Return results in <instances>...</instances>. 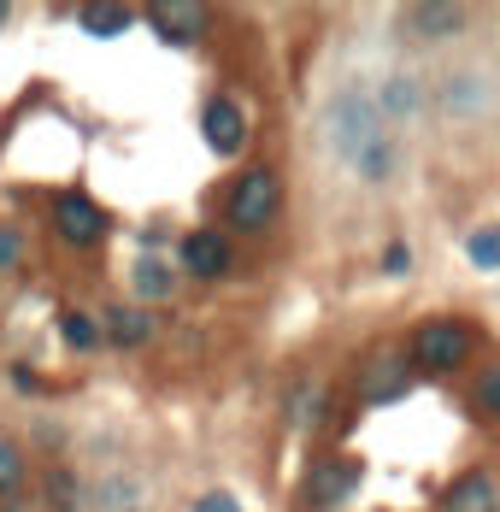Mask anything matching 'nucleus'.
<instances>
[{
  "label": "nucleus",
  "instance_id": "f257e3e1",
  "mask_svg": "<svg viewBox=\"0 0 500 512\" xmlns=\"http://www.w3.org/2000/svg\"><path fill=\"white\" fill-rule=\"evenodd\" d=\"M383 136H389V124H383V112H377V101L365 89H342L336 101L324 106V148L342 165H359V154L371 142H383Z\"/></svg>",
  "mask_w": 500,
  "mask_h": 512
},
{
  "label": "nucleus",
  "instance_id": "f03ea898",
  "mask_svg": "<svg viewBox=\"0 0 500 512\" xmlns=\"http://www.w3.org/2000/svg\"><path fill=\"white\" fill-rule=\"evenodd\" d=\"M471 348H477L471 324L442 312V318H424V324L412 330V342H406V365H412L418 377H453V371L471 365Z\"/></svg>",
  "mask_w": 500,
  "mask_h": 512
},
{
  "label": "nucleus",
  "instance_id": "7ed1b4c3",
  "mask_svg": "<svg viewBox=\"0 0 500 512\" xmlns=\"http://www.w3.org/2000/svg\"><path fill=\"white\" fill-rule=\"evenodd\" d=\"M277 206H283V183H277V171L271 165H248L236 183H230V195H224V224H236V230H271L277 224Z\"/></svg>",
  "mask_w": 500,
  "mask_h": 512
},
{
  "label": "nucleus",
  "instance_id": "20e7f679",
  "mask_svg": "<svg viewBox=\"0 0 500 512\" xmlns=\"http://www.w3.org/2000/svg\"><path fill=\"white\" fill-rule=\"evenodd\" d=\"M48 224H53V236L65 242V248H100L106 242V230H112V218H106V206L89 201V195H53L48 206Z\"/></svg>",
  "mask_w": 500,
  "mask_h": 512
},
{
  "label": "nucleus",
  "instance_id": "39448f33",
  "mask_svg": "<svg viewBox=\"0 0 500 512\" xmlns=\"http://www.w3.org/2000/svg\"><path fill=\"white\" fill-rule=\"evenodd\" d=\"M412 383H418V371H412L406 354H395V348L371 354L365 365H359V377H353V389H359V401H365V407H395V401L412 395Z\"/></svg>",
  "mask_w": 500,
  "mask_h": 512
},
{
  "label": "nucleus",
  "instance_id": "423d86ee",
  "mask_svg": "<svg viewBox=\"0 0 500 512\" xmlns=\"http://www.w3.org/2000/svg\"><path fill=\"white\" fill-rule=\"evenodd\" d=\"M359 483H365V465L359 460L324 454V460H312V471H306V501H312V512H336L359 495Z\"/></svg>",
  "mask_w": 500,
  "mask_h": 512
},
{
  "label": "nucleus",
  "instance_id": "0eeeda50",
  "mask_svg": "<svg viewBox=\"0 0 500 512\" xmlns=\"http://www.w3.org/2000/svg\"><path fill=\"white\" fill-rule=\"evenodd\" d=\"M177 259H183V271L200 277V283H218V277L236 271V254H230V236H224V230H189L183 248H177Z\"/></svg>",
  "mask_w": 500,
  "mask_h": 512
},
{
  "label": "nucleus",
  "instance_id": "6e6552de",
  "mask_svg": "<svg viewBox=\"0 0 500 512\" xmlns=\"http://www.w3.org/2000/svg\"><path fill=\"white\" fill-rule=\"evenodd\" d=\"M200 130H206V148L212 154H242V142H248V112L242 101H230V95H212L206 112H200Z\"/></svg>",
  "mask_w": 500,
  "mask_h": 512
},
{
  "label": "nucleus",
  "instance_id": "1a4fd4ad",
  "mask_svg": "<svg viewBox=\"0 0 500 512\" xmlns=\"http://www.w3.org/2000/svg\"><path fill=\"white\" fill-rule=\"evenodd\" d=\"M442 112L453 124H471V118H489L495 112V83L477 77V71H453L442 83Z\"/></svg>",
  "mask_w": 500,
  "mask_h": 512
},
{
  "label": "nucleus",
  "instance_id": "9d476101",
  "mask_svg": "<svg viewBox=\"0 0 500 512\" xmlns=\"http://www.w3.org/2000/svg\"><path fill=\"white\" fill-rule=\"evenodd\" d=\"M465 24H471V6H459V0H418V6H406V30L418 42H448Z\"/></svg>",
  "mask_w": 500,
  "mask_h": 512
},
{
  "label": "nucleus",
  "instance_id": "9b49d317",
  "mask_svg": "<svg viewBox=\"0 0 500 512\" xmlns=\"http://www.w3.org/2000/svg\"><path fill=\"white\" fill-rule=\"evenodd\" d=\"M148 30L153 36H165L171 48H189L200 30H206V6H195V0H153L148 6Z\"/></svg>",
  "mask_w": 500,
  "mask_h": 512
},
{
  "label": "nucleus",
  "instance_id": "f8f14e48",
  "mask_svg": "<svg viewBox=\"0 0 500 512\" xmlns=\"http://www.w3.org/2000/svg\"><path fill=\"white\" fill-rule=\"evenodd\" d=\"M100 336L112 342V348H148L153 336H159V318L148 307H106L100 312Z\"/></svg>",
  "mask_w": 500,
  "mask_h": 512
},
{
  "label": "nucleus",
  "instance_id": "ddd939ff",
  "mask_svg": "<svg viewBox=\"0 0 500 512\" xmlns=\"http://www.w3.org/2000/svg\"><path fill=\"white\" fill-rule=\"evenodd\" d=\"M442 512H500L495 471H459L448 489H442Z\"/></svg>",
  "mask_w": 500,
  "mask_h": 512
},
{
  "label": "nucleus",
  "instance_id": "4468645a",
  "mask_svg": "<svg viewBox=\"0 0 500 512\" xmlns=\"http://www.w3.org/2000/svg\"><path fill=\"white\" fill-rule=\"evenodd\" d=\"M371 101H377V112H383V124H406V118H418V112H424V83L400 71V77H389Z\"/></svg>",
  "mask_w": 500,
  "mask_h": 512
},
{
  "label": "nucleus",
  "instance_id": "2eb2a0df",
  "mask_svg": "<svg viewBox=\"0 0 500 512\" xmlns=\"http://www.w3.org/2000/svg\"><path fill=\"white\" fill-rule=\"evenodd\" d=\"M130 289H136V307H153V301H165V295L177 289V277H171V265H165V259H136Z\"/></svg>",
  "mask_w": 500,
  "mask_h": 512
},
{
  "label": "nucleus",
  "instance_id": "dca6fc26",
  "mask_svg": "<svg viewBox=\"0 0 500 512\" xmlns=\"http://www.w3.org/2000/svg\"><path fill=\"white\" fill-rule=\"evenodd\" d=\"M77 24H83V36L112 42V36H124V30L136 24V12H130V6H83V12H77Z\"/></svg>",
  "mask_w": 500,
  "mask_h": 512
},
{
  "label": "nucleus",
  "instance_id": "f3484780",
  "mask_svg": "<svg viewBox=\"0 0 500 512\" xmlns=\"http://www.w3.org/2000/svg\"><path fill=\"white\" fill-rule=\"evenodd\" d=\"M471 412L477 418H489V424H500V359H489L483 371H477V383H471Z\"/></svg>",
  "mask_w": 500,
  "mask_h": 512
},
{
  "label": "nucleus",
  "instance_id": "a211bd4d",
  "mask_svg": "<svg viewBox=\"0 0 500 512\" xmlns=\"http://www.w3.org/2000/svg\"><path fill=\"white\" fill-rule=\"evenodd\" d=\"M395 165H400V154H395V136H383V142H371L365 154H359V183H389L395 177Z\"/></svg>",
  "mask_w": 500,
  "mask_h": 512
},
{
  "label": "nucleus",
  "instance_id": "6ab92c4d",
  "mask_svg": "<svg viewBox=\"0 0 500 512\" xmlns=\"http://www.w3.org/2000/svg\"><path fill=\"white\" fill-rule=\"evenodd\" d=\"M289 430H312L318 418H324V383H300L295 395H289Z\"/></svg>",
  "mask_w": 500,
  "mask_h": 512
},
{
  "label": "nucleus",
  "instance_id": "aec40b11",
  "mask_svg": "<svg viewBox=\"0 0 500 512\" xmlns=\"http://www.w3.org/2000/svg\"><path fill=\"white\" fill-rule=\"evenodd\" d=\"M465 259H471L477 271H500V224L471 230V236H465Z\"/></svg>",
  "mask_w": 500,
  "mask_h": 512
},
{
  "label": "nucleus",
  "instance_id": "412c9836",
  "mask_svg": "<svg viewBox=\"0 0 500 512\" xmlns=\"http://www.w3.org/2000/svg\"><path fill=\"white\" fill-rule=\"evenodd\" d=\"M59 336H65V342H71V348H77V354H89V348H100V324L95 318H89V312H59Z\"/></svg>",
  "mask_w": 500,
  "mask_h": 512
},
{
  "label": "nucleus",
  "instance_id": "4be33fe9",
  "mask_svg": "<svg viewBox=\"0 0 500 512\" xmlns=\"http://www.w3.org/2000/svg\"><path fill=\"white\" fill-rule=\"evenodd\" d=\"M24 489V448L12 436H0V501Z\"/></svg>",
  "mask_w": 500,
  "mask_h": 512
},
{
  "label": "nucleus",
  "instance_id": "5701e85b",
  "mask_svg": "<svg viewBox=\"0 0 500 512\" xmlns=\"http://www.w3.org/2000/svg\"><path fill=\"white\" fill-rule=\"evenodd\" d=\"M48 507L53 512H83V489H77V477L59 465V471H48Z\"/></svg>",
  "mask_w": 500,
  "mask_h": 512
},
{
  "label": "nucleus",
  "instance_id": "b1692460",
  "mask_svg": "<svg viewBox=\"0 0 500 512\" xmlns=\"http://www.w3.org/2000/svg\"><path fill=\"white\" fill-rule=\"evenodd\" d=\"M189 512H242V501H236L230 489H206V495H195V507Z\"/></svg>",
  "mask_w": 500,
  "mask_h": 512
},
{
  "label": "nucleus",
  "instance_id": "393cba45",
  "mask_svg": "<svg viewBox=\"0 0 500 512\" xmlns=\"http://www.w3.org/2000/svg\"><path fill=\"white\" fill-rule=\"evenodd\" d=\"M18 254H24L18 230H6V224H0V271H6V265H18Z\"/></svg>",
  "mask_w": 500,
  "mask_h": 512
},
{
  "label": "nucleus",
  "instance_id": "a878e982",
  "mask_svg": "<svg viewBox=\"0 0 500 512\" xmlns=\"http://www.w3.org/2000/svg\"><path fill=\"white\" fill-rule=\"evenodd\" d=\"M406 265H412V254H406L400 242H389V254H383V271H389V277H406Z\"/></svg>",
  "mask_w": 500,
  "mask_h": 512
},
{
  "label": "nucleus",
  "instance_id": "bb28decb",
  "mask_svg": "<svg viewBox=\"0 0 500 512\" xmlns=\"http://www.w3.org/2000/svg\"><path fill=\"white\" fill-rule=\"evenodd\" d=\"M6 24H12V6H6V0H0V30H6Z\"/></svg>",
  "mask_w": 500,
  "mask_h": 512
}]
</instances>
